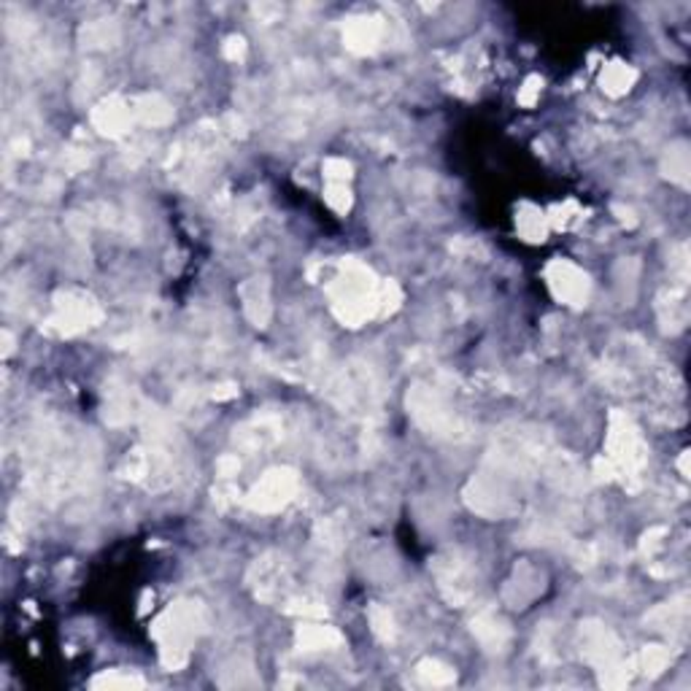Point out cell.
<instances>
[{
	"label": "cell",
	"instance_id": "obj_4",
	"mask_svg": "<svg viewBox=\"0 0 691 691\" xmlns=\"http://www.w3.org/2000/svg\"><path fill=\"white\" fill-rule=\"evenodd\" d=\"M419 675L427 683H449V680H454V673H451L449 667H440L437 662H421L419 664Z\"/></svg>",
	"mask_w": 691,
	"mask_h": 691
},
{
	"label": "cell",
	"instance_id": "obj_2",
	"mask_svg": "<svg viewBox=\"0 0 691 691\" xmlns=\"http://www.w3.org/2000/svg\"><path fill=\"white\" fill-rule=\"evenodd\" d=\"M551 287L559 297L570 303H578L581 297H586V276L567 262H556L551 268Z\"/></svg>",
	"mask_w": 691,
	"mask_h": 691
},
{
	"label": "cell",
	"instance_id": "obj_1",
	"mask_svg": "<svg viewBox=\"0 0 691 691\" xmlns=\"http://www.w3.org/2000/svg\"><path fill=\"white\" fill-rule=\"evenodd\" d=\"M294 486H297L294 473H289V470H273L251 492V505L259 508V511H276V508L289 502V497L294 494Z\"/></svg>",
	"mask_w": 691,
	"mask_h": 691
},
{
	"label": "cell",
	"instance_id": "obj_3",
	"mask_svg": "<svg viewBox=\"0 0 691 691\" xmlns=\"http://www.w3.org/2000/svg\"><path fill=\"white\" fill-rule=\"evenodd\" d=\"M338 635L332 632V629H322V626H311V629H305L303 635H300V643L303 645H308V648H324L329 643H338Z\"/></svg>",
	"mask_w": 691,
	"mask_h": 691
},
{
	"label": "cell",
	"instance_id": "obj_5",
	"mask_svg": "<svg viewBox=\"0 0 691 691\" xmlns=\"http://www.w3.org/2000/svg\"><path fill=\"white\" fill-rule=\"evenodd\" d=\"M632 79H635V73H632L629 68H624V65H613V68L607 70V76H605V81H607V86H610L613 92L629 89Z\"/></svg>",
	"mask_w": 691,
	"mask_h": 691
}]
</instances>
